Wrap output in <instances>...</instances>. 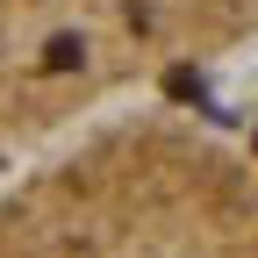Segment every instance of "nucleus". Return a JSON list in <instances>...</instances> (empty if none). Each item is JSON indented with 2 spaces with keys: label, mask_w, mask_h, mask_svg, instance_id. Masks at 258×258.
Returning <instances> with one entry per match:
<instances>
[]
</instances>
